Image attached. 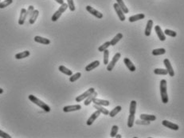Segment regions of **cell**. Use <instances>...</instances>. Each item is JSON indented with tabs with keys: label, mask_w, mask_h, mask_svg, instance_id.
<instances>
[{
	"label": "cell",
	"mask_w": 184,
	"mask_h": 138,
	"mask_svg": "<svg viewBox=\"0 0 184 138\" xmlns=\"http://www.w3.org/2000/svg\"><path fill=\"white\" fill-rule=\"evenodd\" d=\"M121 110H122V107H121V106H118L115 107L113 110H112V111L109 112V117H114L115 116H117V114H118V113L121 112Z\"/></svg>",
	"instance_id": "obj_28"
},
{
	"label": "cell",
	"mask_w": 184,
	"mask_h": 138,
	"mask_svg": "<svg viewBox=\"0 0 184 138\" xmlns=\"http://www.w3.org/2000/svg\"><path fill=\"white\" fill-rule=\"evenodd\" d=\"M100 66V62L98 60H95L93 61L92 62L89 63V65H87L85 66V71L86 72H90L92 71V70H94L96 68H97Z\"/></svg>",
	"instance_id": "obj_14"
},
{
	"label": "cell",
	"mask_w": 184,
	"mask_h": 138,
	"mask_svg": "<svg viewBox=\"0 0 184 138\" xmlns=\"http://www.w3.org/2000/svg\"><path fill=\"white\" fill-rule=\"evenodd\" d=\"M92 102L94 103L95 105H98V106H109L110 105V103L109 101L106 100H102V99H98V98H94Z\"/></svg>",
	"instance_id": "obj_19"
},
{
	"label": "cell",
	"mask_w": 184,
	"mask_h": 138,
	"mask_svg": "<svg viewBox=\"0 0 184 138\" xmlns=\"http://www.w3.org/2000/svg\"><path fill=\"white\" fill-rule=\"evenodd\" d=\"M121 53H117L113 57V59L112 61L110 62L109 63H108L107 65V70L108 71H112L113 70V68L115 67V66H116V64L117 62L119 61V59L121 58Z\"/></svg>",
	"instance_id": "obj_4"
},
{
	"label": "cell",
	"mask_w": 184,
	"mask_h": 138,
	"mask_svg": "<svg viewBox=\"0 0 184 138\" xmlns=\"http://www.w3.org/2000/svg\"><path fill=\"white\" fill-rule=\"evenodd\" d=\"M54 1H56V2H57V3L61 4H61H63V3H64V1H63V0H54Z\"/></svg>",
	"instance_id": "obj_43"
},
{
	"label": "cell",
	"mask_w": 184,
	"mask_h": 138,
	"mask_svg": "<svg viewBox=\"0 0 184 138\" xmlns=\"http://www.w3.org/2000/svg\"><path fill=\"white\" fill-rule=\"evenodd\" d=\"M93 107H94V109L98 110L100 113H103V114L105 115V116L109 115V111L108 110H106L105 108H104V106H98V105H95V104H94Z\"/></svg>",
	"instance_id": "obj_26"
},
{
	"label": "cell",
	"mask_w": 184,
	"mask_h": 138,
	"mask_svg": "<svg viewBox=\"0 0 184 138\" xmlns=\"http://www.w3.org/2000/svg\"><path fill=\"white\" fill-rule=\"evenodd\" d=\"M26 18H27L26 10L25 8H22L21 12H20V16H19V19H18V24L20 26L23 25L25 23Z\"/></svg>",
	"instance_id": "obj_13"
},
{
	"label": "cell",
	"mask_w": 184,
	"mask_h": 138,
	"mask_svg": "<svg viewBox=\"0 0 184 138\" xmlns=\"http://www.w3.org/2000/svg\"><path fill=\"white\" fill-rule=\"evenodd\" d=\"M163 33H164L165 35L170 36V37H172V38H175V37L177 36V33L176 32L174 31V30H168V29L165 30Z\"/></svg>",
	"instance_id": "obj_35"
},
{
	"label": "cell",
	"mask_w": 184,
	"mask_h": 138,
	"mask_svg": "<svg viewBox=\"0 0 184 138\" xmlns=\"http://www.w3.org/2000/svg\"><path fill=\"white\" fill-rule=\"evenodd\" d=\"M100 115V113L98 110H96V111H95L94 113H92V115L89 117V118L87 120V121H86V124L87 125H89V126H90V125H92V123L95 121L98 117H99V116Z\"/></svg>",
	"instance_id": "obj_9"
},
{
	"label": "cell",
	"mask_w": 184,
	"mask_h": 138,
	"mask_svg": "<svg viewBox=\"0 0 184 138\" xmlns=\"http://www.w3.org/2000/svg\"><path fill=\"white\" fill-rule=\"evenodd\" d=\"M0 2H1V0H0Z\"/></svg>",
	"instance_id": "obj_46"
},
{
	"label": "cell",
	"mask_w": 184,
	"mask_h": 138,
	"mask_svg": "<svg viewBox=\"0 0 184 138\" xmlns=\"http://www.w3.org/2000/svg\"><path fill=\"white\" fill-rule=\"evenodd\" d=\"M69 82H75L76 81H78V79H80V78L82 77V74L80 72H78L74 74H72L71 76H69Z\"/></svg>",
	"instance_id": "obj_31"
},
{
	"label": "cell",
	"mask_w": 184,
	"mask_h": 138,
	"mask_svg": "<svg viewBox=\"0 0 184 138\" xmlns=\"http://www.w3.org/2000/svg\"><path fill=\"white\" fill-rule=\"evenodd\" d=\"M163 63H164V66L166 67V70L167 71V74H169L171 77H174L175 76V71H174L173 68L171 66V64L170 61L168 58H165L163 60Z\"/></svg>",
	"instance_id": "obj_7"
},
{
	"label": "cell",
	"mask_w": 184,
	"mask_h": 138,
	"mask_svg": "<svg viewBox=\"0 0 184 138\" xmlns=\"http://www.w3.org/2000/svg\"><path fill=\"white\" fill-rule=\"evenodd\" d=\"M3 93V89L0 88V94H2Z\"/></svg>",
	"instance_id": "obj_45"
},
{
	"label": "cell",
	"mask_w": 184,
	"mask_h": 138,
	"mask_svg": "<svg viewBox=\"0 0 184 138\" xmlns=\"http://www.w3.org/2000/svg\"><path fill=\"white\" fill-rule=\"evenodd\" d=\"M12 3H13V0H4L3 2H0V9H3L5 7H7Z\"/></svg>",
	"instance_id": "obj_34"
},
{
	"label": "cell",
	"mask_w": 184,
	"mask_h": 138,
	"mask_svg": "<svg viewBox=\"0 0 184 138\" xmlns=\"http://www.w3.org/2000/svg\"><path fill=\"white\" fill-rule=\"evenodd\" d=\"M135 122V114H130L127 118V127L131 128Z\"/></svg>",
	"instance_id": "obj_32"
},
{
	"label": "cell",
	"mask_w": 184,
	"mask_h": 138,
	"mask_svg": "<svg viewBox=\"0 0 184 138\" xmlns=\"http://www.w3.org/2000/svg\"><path fill=\"white\" fill-rule=\"evenodd\" d=\"M109 51L107 49L104 51V60L103 62L104 65H108L109 63Z\"/></svg>",
	"instance_id": "obj_37"
},
{
	"label": "cell",
	"mask_w": 184,
	"mask_h": 138,
	"mask_svg": "<svg viewBox=\"0 0 184 138\" xmlns=\"http://www.w3.org/2000/svg\"><path fill=\"white\" fill-rule=\"evenodd\" d=\"M110 46H111V45H110V42H109V41H108V42H105L103 45H101V46H100L99 48H98V50H99V52H104V51L105 50H107Z\"/></svg>",
	"instance_id": "obj_36"
},
{
	"label": "cell",
	"mask_w": 184,
	"mask_h": 138,
	"mask_svg": "<svg viewBox=\"0 0 184 138\" xmlns=\"http://www.w3.org/2000/svg\"><path fill=\"white\" fill-rule=\"evenodd\" d=\"M152 26H153V21L149 19L148 22H147V25H146L145 27V30H144V34H145L147 37L151 35V33H152Z\"/></svg>",
	"instance_id": "obj_16"
},
{
	"label": "cell",
	"mask_w": 184,
	"mask_h": 138,
	"mask_svg": "<svg viewBox=\"0 0 184 138\" xmlns=\"http://www.w3.org/2000/svg\"><path fill=\"white\" fill-rule=\"evenodd\" d=\"M30 55V52L28 51V50H25V51H23V52H20V53H16L15 54V58L16 59H22V58H26V57H27Z\"/></svg>",
	"instance_id": "obj_24"
},
{
	"label": "cell",
	"mask_w": 184,
	"mask_h": 138,
	"mask_svg": "<svg viewBox=\"0 0 184 138\" xmlns=\"http://www.w3.org/2000/svg\"><path fill=\"white\" fill-rule=\"evenodd\" d=\"M166 53V50L164 48H159V49H155L152 50V53L154 56H159V55H163Z\"/></svg>",
	"instance_id": "obj_30"
},
{
	"label": "cell",
	"mask_w": 184,
	"mask_h": 138,
	"mask_svg": "<svg viewBox=\"0 0 184 138\" xmlns=\"http://www.w3.org/2000/svg\"><path fill=\"white\" fill-rule=\"evenodd\" d=\"M135 123L138 124H150V121H146V120H142V121H140V120H136Z\"/></svg>",
	"instance_id": "obj_42"
},
{
	"label": "cell",
	"mask_w": 184,
	"mask_h": 138,
	"mask_svg": "<svg viewBox=\"0 0 184 138\" xmlns=\"http://www.w3.org/2000/svg\"><path fill=\"white\" fill-rule=\"evenodd\" d=\"M159 89H160V96H161V100L163 104H166L169 101L168 98V94H167V82L165 79H162L160 81V85H159Z\"/></svg>",
	"instance_id": "obj_1"
},
{
	"label": "cell",
	"mask_w": 184,
	"mask_h": 138,
	"mask_svg": "<svg viewBox=\"0 0 184 138\" xmlns=\"http://www.w3.org/2000/svg\"><path fill=\"white\" fill-rule=\"evenodd\" d=\"M29 100L31 101V102H33L34 104H35V105H37L38 106H39L42 110H43L45 112H47V113H49V112H50V107L47 105V104H46L45 102H43L42 101H41L40 99H38V97H36L35 96L32 95V94H30V95H29L28 97Z\"/></svg>",
	"instance_id": "obj_2"
},
{
	"label": "cell",
	"mask_w": 184,
	"mask_h": 138,
	"mask_svg": "<svg viewBox=\"0 0 184 138\" xmlns=\"http://www.w3.org/2000/svg\"><path fill=\"white\" fill-rule=\"evenodd\" d=\"M162 124H163V126L168 128L170 129H172V130H179V126L178 124L172 123V122H171L169 120H163L162 121Z\"/></svg>",
	"instance_id": "obj_8"
},
{
	"label": "cell",
	"mask_w": 184,
	"mask_h": 138,
	"mask_svg": "<svg viewBox=\"0 0 184 138\" xmlns=\"http://www.w3.org/2000/svg\"><path fill=\"white\" fill-rule=\"evenodd\" d=\"M117 3L118 4V6H119L120 8L123 11V12H124V14H127V13L129 12V10L127 9V7H126V5L124 4L123 0H117Z\"/></svg>",
	"instance_id": "obj_25"
},
{
	"label": "cell",
	"mask_w": 184,
	"mask_h": 138,
	"mask_svg": "<svg viewBox=\"0 0 184 138\" xmlns=\"http://www.w3.org/2000/svg\"><path fill=\"white\" fill-rule=\"evenodd\" d=\"M123 37H124L123 34H121V33H118L117 35L115 36L113 39L110 41V45H111V46H116L117 43L121 41V39H123Z\"/></svg>",
	"instance_id": "obj_20"
},
{
	"label": "cell",
	"mask_w": 184,
	"mask_h": 138,
	"mask_svg": "<svg viewBox=\"0 0 184 138\" xmlns=\"http://www.w3.org/2000/svg\"><path fill=\"white\" fill-rule=\"evenodd\" d=\"M124 65H126L127 69L131 71V72H134V71H135V70H136V68H135V66H134V64L131 62V60H130L129 58H127V57L124 58Z\"/></svg>",
	"instance_id": "obj_17"
},
{
	"label": "cell",
	"mask_w": 184,
	"mask_h": 138,
	"mask_svg": "<svg viewBox=\"0 0 184 138\" xmlns=\"http://www.w3.org/2000/svg\"><path fill=\"white\" fill-rule=\"evenodd\" d=\"M34 41H35L36 43H41V44H43V45H49V44H50V39L42 38L41 36H35L34 37Z\"/></svg>",
	"instance_id": "obj_18"
},
{
	"label": "cell",
	"mask_w": 184,
	"mask_h": 138,
	"mask_svg": "<svg viewBox=\"0 0 184 138\" xmlns=\"http://www.w3.org/2000/svg\"><path fill=\"white\" fill-rule=\"evenodd\" d=\"M0 137H3V138H11V135H9L7 133H5V132L2 131L1 129H0Z\"/></svg>",
	"instance_id": "obj_41"
},
{
	"label": "cell",
	"mask_w": 184,
	"mask_h": 138,
	"mask_svg": "<svg viewBox=\"0 0 184 138\" xmlns=\"http://www.w3.org/2000/svg\"><path fill=\"white\" fill-rule=\"evenodd\" d=\"M86 11H88L89 13H90L91 14H92L94 17H96V18H100V19L103 18L102 13H100V11H98L97 10L94 9V8L91 7V6H87V7H86Z\"/></svg>",
	"instance_id": "obj_6"
},
{
	"label": "cell",
	"mask_w": 184,
	"mask_h": 138,
	"mask_svg": "<svg viewBox=\"0 0 184 138\" xmlns=\"http://www.w3.org/2000/svg\"><path fill=\"white\" fill-rule=\"evenodd\" d=\"M113 7L114 9H115V11H116V12H117V15H118L119 19H120L121 22H124L126 18H125V15H124V13L123 12V11L120 8V7L118 6V4L117 3H114Z\"/></svg>",
	"instance_id": "obj_10"
},
{
	"label": "cell",
	"mask_w": 184,
	"mask_h": 138,
	"mask_svg": "<svg viewBox=\"0 0 184 138\" xmlns=\"http://www.w3.org/2000/svg\"><path fill=\"white\" fill-rule=\"evenodd\" d=\"M67 8H68L67 3H64L63 4H61V7L58 8V10H57V11L53 14V16H52V18H51V20H52L53 22L57 21V20L59 19V18L61 16V14H63L64 12L67 10Z\"/></svg>",
	"instance_id": "obj_3"
},
{
	"label": "cell",
	"mask_w": 184,
	"mask_h": 138,
	"mask_svg": "<svg viewBox=\"0 0 184 138\" xmlns=\"http://www.w3.org/2000/svg\"><path fill=\"white\" fill-rule=\"evenodd\" d=\"M58 70H59V71L61 72L62 74L67 75V76H71V75L73 74V71H71L69 69H68V68L64 66H60L58 67Z\"/></svg>",
	"instance_id": "obj_27"
},
{
	"label": "cell",
	"mask_w": 184,
	"mask_h": 138,
	"mask_svg": "<svg viewBox=\"0 0 184 138\" xmlns=\"http://www.w3.org/2000/svg\"><path fill=\"white\" fill-rule=\"evenodd\" d=\"M39 15V11L38 10H34L33 11V13L30 15V19H29V22H30V24H34L35 23L36 20L38 19V17Z\"/></svg>",
	"instance_id": "obj_21"
},
{
	"label": "cell",
	"mask_w": 184,
	"mask_h": 138,
	"mask_svg": "<svg viewBox=\"0 0 184 138\" xmlns=\"http://www.w3.org/2000/svg\"><path fill=\"white\" fill-rule=\"evenodd\" d=\"M82 109V106L80 105H73V106H67L63 108V111L65 113H69L73 111H78Z\"/></svg>",
	"instance_id": "obj_12"
},
{
	"label": "cell",
	"mask_w": 184,
	"mask_h": 138,
	"mask_svg": "<svg viewBox=\"0 0 184 138\" xmlns=\"http://www.w3.org/2000/svg\"><path fill=\"white\" fill-rule=\"evenodd\" d=\"M155 30H156V33L157 36H158V38L160 41H162V42H164L165 40H166V35L164 34V33L162 30V29L161 27L159 26H155Z\"/></svg>",
	"instance_id": "obj_11"
},
{
	"label": "cell",
	"mask_w": 184,
	"mask_h": 138,
	"mask_svg": "<svg viewBox=\"0 0 184 138\" xmlns=\"http://www.w3.org/2000/svg\"><path fill=\"white\" fill-rule=\"evenodd\" d=\"M115 137H117V138H121L122 137V136H121V135H120V134H118V135H116V136H115Z\"/></svg>",
	"instance_id": "obj_44"
},
{
	"label": "cell",
	"mask_w": 184,
	"mask_h": 138,
	"mask_svg": "<svg viewBox=\"0 0 184 138\" xmlns=\"http://www.w3.org/2000/svg\"><path fill=\"white\" fill-rule=\"evenodd\" d=\"M136 106H137V102L135 101H131V103H130V108H129V113L130 114H135Z\"/></svg>",
	"instance_id": "obj_29"
},
{
	"label": "cell",
	"mask_w": 184,
	"mask_h": 138,
	"mask_svg": "<svg viewBox=\"0 0 184 138\" xmlns=\"http://www.w3.org/2000/svg\"><path fill=\"white\" fill-rule=\"evenodd\" d=\"M140 119L141 120H146V121H154L156 120V117L154 115H149V114H141L140 116Z\"/></svg>",
	"instance_id": "obj_23"
},
{
	"label": "cell",
	"mask_w": 184,
	"mask_h": 138,
	"mask_svg": "<svg viewBox=\"0 0 184 138\" xmlns=\"http://www.w3.org/2000/svg\"><path fill=\"white\" fill-rule=\"evenodd\" d=\"M97 95H98V93L96 92V91H94V92L92 93V94H90V95L88 97H86L85 99V102H84V105H85V106H89L91 103L92 102V101H93V99L94 98H96V97H97Z\"/></svg>",
	"instance_id": "obj_15"
},
{
	"label": "cell",
	"mask_w": 184,
	"mask_h": 138,
	"mask_svg": "<svg viewBox=\"0 0 184 138\" xmlns=\"http://www.w3.org/2000/svg\"><path fill=\"white\" fill-rule=\"evenodd\" d=\"M144 18H145V15L144 14H135L133 16L129 17L128 21L130 22H134L139 21V20H142V19H144Z\"/></svg>",
	"instance_id": "obj_22"
},
{
	"label": "cell",
	"mask_w": 184,
	"mask_h": 138,
	"mask_svg": "<svg viewBox=\"0 0 184 138\" xmlns=\"http://www.w3.org/2000/svg\"><path fill=\"white\" fill-rule=\"evenodd\" d=\"M67 5L68 7L69 8V10L71 11H75V5L74 3H73V0H67Z\"/></svg>",
	"instance_id": "obj_39"
},
{
	"label": "cell",
	"mask_w": 184,
	"mask_h": 138,
	"mask_svg": "<svg viewBox=\"0 0 184 138\" xmlns=\"http://www.w3.org/2000/svg\"><path fill=\"white\" fill-rule=\"evenodd\" d=\"M118 129H119V127H118L117 125H113V128H112L111 133H110V137H115V136L117 134Z\"/></svg>",
	"instance_id": "obj_38"
},
{
	"label": "cell",
	"mask_w": 184,
	"mask_h": 138,
	"mask_svg": "<svg viewBox=\"0 0 184 138\" xmlns=\"http://www.w3.org/2000/svg\"><path fill=\"white\" fill-rule=\"evenodd\" d=\"M95 91V89L94 88H90L88 90H86L85 92H84L82 94H81V95H79L78 97H76V101L77 102H81V101H84V100L86 98V97H88L90 94H92V93Z\"/></svg>",
	"instance_id": "obj_5"
},
{
	"label": "cell",
	"mask_w": 184,
	"mask_h": 138,
	"mask_svg": "<svg viewBox=\"0 0 184 138\" xmlns=\"http://www.w3.org/2000/svg\"><path fill=\"white\" fill-rule=\"evenodd\" d=\"M34 10V6H32V5L29 6L28 9H27V11H26V15H27V17H29V18L30 17V15H31L32 13H33Z\"/></svg>",
	"instance_id": "obj_40"
},
{
	"label": "cell",
	"mask_w": 184,
	"mask_h": 138,
	"mask_svg": "<svg viewBox=\"0 0 184 138\" xmlns=\"http://www.w3.org/2000/svg\"><path fill=\"white\" fill-rule=\"evenodd\" d=\"M154 74L156 75H166L168 74H167V71H166V69H155L154 70Z\"/></svg>",
	"instance_id": "obj_33"
}]
</instances>
